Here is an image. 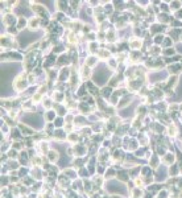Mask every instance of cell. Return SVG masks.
I'll use <instances>...</instances> for the list:
<instances>
[{
    "instance_id": "cell-1",
    "label": "cell",
    "mask_w": 182,
    "mask_h": 198,
    "mask_svg": "<svg viewBox=\"0 0 182 198\" xmlns=\"http://www.w3.org/2000/svg\"><path fill=\"white\" fill-rule=\"evenodd\" d=\"M13 86H15V88H16V90H19V91L24 90V88L27 87V83H25V81H24V75H19V77L15 79Z\"/></svg>"
},
{
    "instance_id": "cell-2",
    "label": "cell",
    "mask_w": 182,
    "mask_h": 198,
    "mask_svg": "<svg viewBox=\"0 0 182 198\" xmlns=\"http://www.w3.org/2000/svg\"><path fill=\"white\" fill-rule=\"evenodd\" d=\"M140 46H141V40H139V38H132V40L129 41V48H131V49L136 50V49H140Z\"/></svg>"
},
{
    "instance_id": "cell-3",
    "label": "cell",
    "mask_w": 182,
    "mask_h": 198,
    "mask_svg": "<svg viewBox=\"0 0 182 198\" xmlns=\"http://www.w3.org/2000/svg\"><path fill=\"white\" fill-rule=\"evenodd\" d=\"M33 11H34L36 13L41 15V16H46V11H45V8L41 7V6H34V7H33Z\"/></svg>"
},
{
    "instance_id": "cell-4",
    "label": "cell",
    "mask_w": 182,
    "mask_h": 198,
    "mask_svg": "<svg viewBox=\"0 0 182 198\" xmlns=\"http://www.w3.org/2000/svg\"><path fill=\"white\" fill-rule=\"evenodd\" d=\"M15 21H16V19H15L13 15H7L6 19H4V23L7 25H12V24H15Z\"/></svg>"
},
{
    "instance_id": "cell-5",
    "label": "cell",
    "mask_w": 182,
    "mask_h": 198,
    "mask_svg": "<svg viewBox=\"0 0 182 198\" xmlns=\"http://www.w3.org/2000/svg\"><path fill=\"white\" fill-rule=\"evenodd\" d=\"M38 24H40V20H38V19H32V20L29 21V28H31V29H36V28L38 27Z\"/></svg>"
},
{
    "instance_id": "cell-6",
    "label": "cell",
    "mask_w": 182,
    "mask_h": 198,
    "mask_svg": "<svg viewBox=\"0 0 182 198\" xmlns=\"http://www.w3.org/2000/svg\"><path fill=\"white\" fill-rule=\"evenodd\" d=\"M57 159H58V153H57L55 151H50V152H49V161L54 162Z\"/></svg>"
},
{
    "instance_id": "cell-7",
    "label": "cell",
    "mask_w": 182,
    "mask_h": 198,
    "mask_svg": "<svg viewBox=\"0 0 182 198\" xmlns=\"http://www.w3.org/2000/svg\"><path fill=\"white\" fill-rule=\"evenodd\" d=\"M168 132H169V135H170V136H174V135L177 133V128H175V126H174V124L169 126V128H168Z\"/></svg>"
},
{
    "instance_id": "cell-8",
    "label": "cell",
    "mask_w": 182,
    "mask_h": 198,
    "mask_svg": "<svg viewBox=\"0 0 182 198\" xmlns=\"http://www.w3.org/2000/svg\"><path fill=\"white\" fill-rule=\"evenodd\" d=\"M173 161H174V155L168 153V155H166V157H165V162H166V164H171Z\"/></svg>"
},
{
    "instance_id": "cell-9",
    "label": "cell",
    "mask_w": 182,
    "mask_h": 198,
    "mask_svg": "<svg viewBox=\"0 0 182 198\" xmlns=\"http://www.w3.org/2000/svg\"><path fill=\"white\" fill-rule=\"evenodd\" d=\"M25 25H27V21H25V19L20 17V19H19V25H17V28H19V29H21V28H24Z\"/></svg>"
},
{
    "instance_id": "cell-10",
    "label": "cell",
    "mask_w": 182,
    "mask_h": 198,
    "mask_svg": "<svg viewBox=\"0 0 182 198\" xmlns=\"http://www.w3.org/2000/svg\"><path fill=\"white\" fill-rule=\"evenodd\" d=\"M95 62H97V58H95V57H90V58L87 60V65H88V66H93Z\"/></svg>"
},
{
    "instance_id": "cell-11",
    "label": "cell",
    "mask_w": 182,
    "mask_h": 198,
    "mask_svg": "<svg viewBox=\"0 0 182 198\" xmlns=\"http://www.w3.org/2000/svg\"><path fill=\"white\" fill-rule=\"evenodd\" d=\"M99 56H100V57H103V58H106V57H108V56H110V53H108L107 50H100V52H99Z\"/></svg>"
},
{
    "instance_id": "cell-12",
    "label": "cell",
    "mask_w": 182,
    "mask_h": 198,
    "mask_svg": "<svg viewBox=\"0 0 182 198\" xmlns=\"http://www.w3.org/2000/svg\"><path fill=\"white\" fill-rule=\"evenodd\" d=\"M162 38H164V37H162L161 34L156 36V44H161V42H162Z\"/></svg>"
},
{
    "instance_id": "cell-13",
    "label": "cell",
    "mask_w": 182,
    "mask_h": 198,
    "mask_svg": "<svg viewBox=\"0 0 182 198\" xmlns=\"http://www.w3.org/2000/svg\"><path fill=\"white\" fill-rule=\"evenodd\" d=\"M40 99H41V94H36V95L33 96V101H34V102H38Z\"/></svg>"
},
{
    "instance_id": "cell-14",
    "label": "cell",
    "mask_w": 182,
    "mask_h": 198,
    "mask_svg": "<svg viewBox=\"0 0 182 198\" xmlns=\"http://www.w3.org/2000/svg\"><path fill=\"white\" fill-rule=\"evenodd\" d=\"M165 54H168V56H170V54H174V50H173V49H166Z\"/></svg>"
},
{
    "instance_id": "cell-15",
    "label": "cell",
    "mask_w": 182,
    "mask_h": 198,
    "mask_svg": "<svg viewBox=\"0 0 182 198\" xmlns=\"http://www.w3.org/2000/svg\"><path fill=\"white\" fill-rule=\"evenodd\" d=\"M90 49H91V52H95V49H97V44H91V45H90Z\"/></svg>"
},
{
    "instance_id": "cell-16",
    "label": "cell",
    "mask_w": 182,
    "mask_h": 198,
    "mask_svg": "<svg viewBox=\"0 0 182 198\" xmlns=\"http://www.w3.org/2000/svg\"><path fill=\"white\" fill-rule=\"evenodd\" d=\"M175 16H177V17H182V11H178Z\"/></svg>"
},
{
    "instance_id": "cell-17",
    "label": "cell",
    "mask_w": 182,
    "mask_h": 198,
    "mask_svg": "<svg viewBox=\"0 0 182 198\" xmlns=\"http://www.w3.org/2000/svg\"><path fill=\"white\" fill-rule=\"evenodd\" d=\"M181 119H182V116H181Z\"/></svg>"
}]
</instances>
